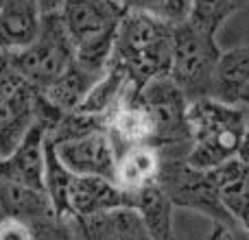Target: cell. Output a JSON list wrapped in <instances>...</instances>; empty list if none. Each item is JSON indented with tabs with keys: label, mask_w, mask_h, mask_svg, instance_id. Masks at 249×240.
<instances>
[{
	"label": "cell",
	"mask_w": 249,
	"mask_h": 240,
	"mask_svg": "<svg viewBox=\"0 0 249 240\" xmlns=\"http://www.w3.org/2000/svg\"><path fill=\"white\" fill-rule=\"evenodd\" d=\"M188 162L210 171L238 155L249 124V107L216 96H199L188 103Z\"/></svg>",
	"instance_id": "cell-1"
},
{
	"label": "cell",
	"mask_w": 249,
	"mask_h": 240,
	"mask_svg": "<svg viewBox=\"0 0 249 240\" xmlns=\"http://www.w3.org/2000/svg\"><path fill=\"white\" fill-rule=\"evenodd\" d=\"M160 151L158 181L171 197L175 210H190L214 223L212 236H234L238 223L221 199L208 171L188 162L190 146H166Z\"/></svg>",
	"instance_id": "cell-2"
},
{
	"label": "cell",
	"mask_w": 249,
	"mask_h": 240,
	"mask_svg": "<svg viewBox=\"0 0 249 240\" xmlns=\"http://www.w3.org/2000/svg\"><path fill=\"white\" fill-rule=\"evenodd\" d=\"M173 55V26L142 9H124L118 24L112 59L121 64L138 87L168 77Z\"/></svg>",
	"instance_id": "cell-3"
},
{
	"label": "cell",
	"mask_w": 249,
	"mask_h": 240,
	"mask_svg": "<svg viewBox=\"0 0 249 240\" xmlns=\"http://www.w3.org/2000/svg\"><path fill=\"white\" fill-rule=\"evenodd\" d=\"M124 4L118 0H66L59 16L74 46V59L103 72L116 42L118 24L124 16Z\"/></svg>",
	"instance_id": "cell-4"
},
{
	"label": "cell",
	"mask_w": 249,
	"mask_h": 240,
	"mask_svg": "<svg viewBox=\"0 0 249 240\" xmlns=\"http://www.w3.org/2000/svg\"><path fill=\"white\" fill-rule=\"evenodd\" d=\"M219 57L221 46L216 33L195 24L193 20L173 26V55L168 77L188 96V101L212 96Z\"/></svg>",
	"instance_id": "cell-5"
},
{
	"label": "cell",
	"mask_w": 249,
	"mask_h": 240,
	"mask_svg": "<svg viewBox=\"0 0 249 240\" xmlns=\"http://www.w3.org/2000/svg\"><path fill=\"white\" fill-rule=\"evenodd\" d=\"M7 55L22 79L37 90H44L74 59L72 39L61 22L59 11L42 16V24L33 42Z\"/></svg>",
	"instance_id": "cell-6"
},
{
	"label": "cell",
	"mask_w": 249,
	"mask_h": 240,
	"mask_svg": "<svg viewBox=\"0 0 249 240\" xmlns=\"http://www.w3.org/2000/svg\"><path fill=\"white\" fill-rule=\"evenodd\" d=\"M140 99L155 122L153 146H190L188 96L171 77H158L140 87Z\"/></svg>",
	"instance_id": "cell-7"
},
{
	"label": "cell",
	"mask_w": 249,
	"mask_h": 240,
	"mask_svg": "<svg viewBox=\"0 0 249 240\" xmlns=\"http://www.w3.org/2000/svg\"><path fill=\"white\" fill-rule=\"evenodd\" d=\"M55 146L61 162L74 175H101L116 181L118 149L107 129H96L86 136L55 142Z\"/></svg>",
	"instance_id": "cell-8"
},
{
	"label": "cell",
	"mask_w": 249,
	"mask_h": 240,
	"mask_svg": "<svg viewBox=\"0 0 249 240\" xmlns=\"http://www.w3.org/2000/svg\"><path fill=\"white\" fill-rule=\"evenodd\" d=\"M44 146L46 129L33 122L20 142L0 157V179L44 190Z\"/></svg>",
	"instance_id": "cell-9"
},
{
	"label": "cell",
	"mask_w": 249,
	"mask_h": 240,
	"mask_svg": "<svg viewBox=\"0 0 249 240\" xmlns=\"http://www.w3.org/2000/svg\"><path fill=\"white\" fill-rule=\"evenodd\" d=\"M74 238L92 240H151L136 207L121 203L107 210L72 219Z\"/></svg>",
	"instance_id": "cell-10"
},
{
	"label": "cell",
	"mask_w": 249,
	"mask_h": 240,
	"mask_svg": "<svg viewBox=\"0 0 249 240\" xmlns=\"http://www.w3.org/2000/svg\"><path fill=\"white\" fill-rule=\"evenodd\" d=\"M124 203L136 207L146 232H149V238L171 240L175 236V232H173V212H175V206H173L171 197L160 186L158 179L133 190V192H124Z\"/></svg>",
	"instance_id": "cell-11"
},
{
	"label": "cell",
	"mask_w": 249,
	"mask_h": 240,
	"mask_svg": "<svg viewBox=\"0 0 249 240\" xmlns=\"http://www.w3.org/2000/svg\"><path fill=\"white\" fill-rule=\"evenodd\" d=\"M42 13L31 0L0 2V52H13L35 39Z\"/></svg>",
	"instance_id": "cell-12"
},
{
	"label": "cell",
	"mask_w": 249,
	"mask_h": 240,
	"mask_svg": "<svg viewBox=\"0 0 249 240\" xmlns=\"http://www.w3.org/2000/svg\"><path fill=\"white\" fill-rule=\"evenodd\" d=\"M121 203H124V194L114 179L101 175H74L70 188L72 216H88Z\"/></svg>",
	"instance_id": "cell-13"
},
{
	"label": "cell",
	"mask_w": 249,
	"mask_h": 240,
	"mask_svg": "<svg viewBox=\"0 0 249 240\" xmlns=\"http://www.w3.org/2000/svg\"><path fill=\"white\" fill-rule=\"evenodd\" d=\"M160 175V151L153 144H129L118 151L116 184L124 192L142 188Z\"/></svg>",
	"instance_id": "cell-14"
},
{
	"label": "cell",
	"mask_w": 249,
	"mask_h": 240,
	"mask_svg": "<svg viewBox=\"0 0 249 240\" xmlns=\"http://www.w3.org/2000/svg\"><path fill=\"white\" fill-rule=\"evenodd\" d=\"M99 77H101L99 72H92L90 68H86V66L79 64L77 59H72L46 87H44L42 94L46 96L53 105L64 109V112H74V109L83 103L86 94L90 92V87L94 86V81Z\"/></svg>",
	"instance_id": "cell-15"
},
{
	"label": "cell",
	"mask_w": 249,
	"mask_h": 240,
	"mask_svg": "<svg viewBox=\"0 0 249 240\" xmlns=\"http://www.w3.org/2000/svg\"><path fill=\"white\" fill-rule=\"evenodd\" d=\"M249 86V44L221 51L216 61L212 96L241 105V94Z\"/></svg>",
	"instance_id": "cell-16"
},
{
	"label": "cell",
	"mask_w": 249,
	"mask_h": 240,
	"mask_svg": "<svg viewBox=\"0 0 249 240\" xmlns=\"http://www.w3.org/2000/svg\"><path fill=\"white\" fill-rule=\"evenodd\" d=\"M74 172L61 162L57 146L51 137L46 136V146H44V190H46L51 206L55 214L64 221H72V210H70V188H72Z\"/></svg>",
	"instance_id": "cell-17"
},
{
	"label": "cell",
	"mask_w": 249,
	"mask_h": 240,
	"mask_svg": "<svg viewBox=\"0 0 249 240\" xmlns=\"http://www.w3.org/2000/svg\"><path fill=\"white\" fill-rule=\"evenodd\" d=\"M249 7V0H193L190 20L203 29L219 35L223 24L234 16Z\"/></svg>",
	"instance_id": "cell-18"
},
{
	"label": "cell",
	"mask_w": 249,
	"mask_h": 240,
	"mask_svg": "<svg viewBox=\"0 0 249 240\" xmlns=\"http://www.w3.org/2000/svg\"><path fill=\"white\" fill-rule=\"evenodd\" d=\"M190 11H193V0H153L149 7V13L166 22L168 26L184 24L190 20Z\"/></svg>",
	"instance_id": "cell-19"
},
{
	"label": "cell",
	"mask_w": 249,
	"mask_h": 240,
	"mask_svg": "<svg viewBox=\"0 0 249 240\" xmlns=\"http://www.w3.org/2000/svg\"><path fill=\"white\" fill-rule=\"evenodd\" d=\"M35 232L29 223L11 214H0V240H29Z\"/></svg>",
	"instance_id": "cell-20"
},
{
	"label": "cell",
	"mask_w": 249,
	"mask_h": 240,
	"mask_svg": "<svg viewBox=\"0 0 249 240\" xmlns=\"http://www.w3.org/2000/svg\"><path fill=\"white\" fill-rule=\"evenodd\" d=\"M31 2L39 9V13H42V16H46V13L61 11V7H64L66 0H31Z\"/></svg>",
	"instance_id": "cell-21"
},
{
	"label": "cell",
	"mask_w": 249,
	"mask_h": 240,
	"mask_svg": "<svg viewBox=\"0 0 249 240\" xmlns=\"http://www.w3.org/2000/svg\"><path fill=\"white\" fill-rule=\"evenodd\" d=\"M234 219H236L238 227H243V229H245V232L249 234V199H247V201L243 203V206L236 210V214H234Z\"/></svg>",
	"instance_id": "cell-22"
},
{
	"label": "cell",
	"mask_w": 249,
	"mask_h": 240,
	"mask_svg": "<svg viewBox=\"0 0 249 240\" xmlns=\"http://www.w3.org/2000/svg\"><path fill=\"white\" fill-rule=\"evenodd\" d=\"M238 159H243L245 164H249V124H247V131L243 136V142H241V149H238Z\"/></svg>",
	"instance_id": "cell-23"
},
{
	"label": "cell",
	"mask_w": 249,
	"mask_h": 240,
	"mask_svg": "<svg viewBox=\"0 0 249 240\" xmlns=\"http://www.w3.org/2000/svg\"><path fill=\"white\" fill-rule=\"evenodd\" d=\"M241 105H245V107H249V86L243 90V94H241Z\"/></svg>",
	"instance_id": "cell-24"
},
{
	"label": "cell",
	"mask_w": 249,
	"mask_h": 240,
	"mask_svg": "<svg viewBox=\"0 0 249 240\" xmlns=\"http://www.w3.org/2000/svg\"><path fill=\"white\" fill-rule=\"evenodd\" d=\"M118 2H123V4H124V7H127V2H129V0H118Z\"/></svg>",
	"instance_id": "cell-25"
},
{
	"label": "cell",
	"mask_w": 249,
	"mask_h": 240,
	"mask_svg": "<svg viewBox=\"0 0 249 240\" xmlns=\"http://www.w3.org/2000/svg\"><path fill=\"white\" fill-rule=\"evenodd\" d=\"M0 2H2V0H0Z\"/></svg>",
	"instance_id": "cell-26"
}]
</instances>
